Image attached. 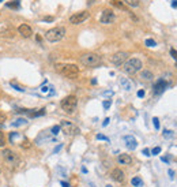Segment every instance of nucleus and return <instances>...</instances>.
I'll return each instance as SVG.
<instances>
[{
  "mask_svg": "<svg viewBox=\"0 0 177 187\" xmlns=\"http://www.w3.org/2000/svg\"><path fill=\"white\" fill-rule=\"evenodd\" d=\"M60 126H53L52 127V134H53V135H57V134H59L60 133Z\"/></svg>",
  "mask_w": 177,
  "mask_h": 187,
  "instance_id": "bb28decb",
  "label": "nucleus"
},
{
  "mask_svg": "<svg viewBox=\"0 0 177 187\" xmlns=\"http://www.w3.org/2000/svg\"><path fill=\"white\" fill-rule=\"evenodd\" d=\"M124 2L131 7H138L139 4H140V0H124Z\"/></svg>",
  "mask_w": 177,
  "mask_h": 187,
  "instance_id": "412c9836",
  "label": "nucleus"
},
{
  "mask_svg": "<svg viewBox=\"0 0 177 187\" xmlns=\"http://www.w3.org/2000/svg\"><path fill=\"white\" fill-rule=\"evenodd\" d=\"M142 70V62L139 60L138 57H132V59H128L124 64H123V71L125 74H136L138 71Z\"/></svg>",
  "mask_w": 177,
  "mask_h": 187,
  "instance_id": "7ed1b4c3",
  "label": "nucleus"
},
{
  "mask_svg": "<svg viewBox=\"0 0 177 187\" xmlns=\"http://www.w3.org/2000/svg\"><path fill=\"white\" fill-rule=\"evenodd\" d=\"M153 124H154V129L155 130H159V120H158V117H153Z\"/></svg>",
  "mask_w": 177,
  "mask_h": 187,
  "instance_id": "a878e982",
  "label": "nucleus"
},
{
  "mask_svg": "<svg viewBox=\"0 0 177 187\" xmlns=\"http://www.w3.org/2000/svg\"><path fill=\"white\" fill-rule=\"evenodd\" d=\"M166 86H168V82H166L165 79H159V81L154 85V94H157V96L161 94V93L166 89Z\"/></svg>",
  "mask_w": 177,
  "mask_h": 187,
  "instance_id": "f8f14e48",
  "label": "nucleus"
},
{
  "mask_svg": "<svg viewBox=\"0 0 177 187\" xmlns=\"http://www.w3.org/2000/svg\"><path fill=\"white\" fill-rule=\"evenodd\" d=\"M61 109L64 111V112H67V113H72L75 108H76V105H78V100H76V97L75 96H67V97H64L63 100H61Z\"/></svg>",
  "mask_w": 177,
  "mask_h": 187,
  "instance_id": "20e7f679",
  "label": "nucleus"
},
{
  "mask_svg": "<svg viewBox=\"0 0 177 187\" xmlns=\"http://www.w3.org/2000/svg\"><path fill=\"white\" fill-rule=\"evenodd\" d=\"M0 2H2V0H0Z\"/></svg>",
  "mask_w": 177,
  "mask_h": 187,
  "instance_id": "c03bdc74",
  "label": "nucleus"
},
{
  "mask_svg": "<svg viewBox=\"0 0 177 187\" xmlns=\"http://www.w3.org/2000/svg\"><path fill=\"white\" fill-rule=\"evenodd\" d=\"M161 160H162L163 162H169V158H168V157H161Z\"/></svg>",
  "mask_w": 177,
  "mask_h": 187,
  "instance_id": "a19ab883",
  "label": "nucleus"
},
{
  "mask_svg": "<svg viewBox=\"0 0 177 187\" xmlns=\"http://www.w3.org/2000/svg\"><path fill=\"white\" fill-rule=\"evenodd\" d=\"M159 153H161V148H159V146H155V148L151 150V154H153V156H157V154H159Z\"/></svg>",
  "mask_w": 177,
  "mask_h": 187,
  "instance_id": "cd10ccee",
  "label": "nucleus"
},
{
  "mask_svg": "<svg viewBox=\"0 0 177 187\" xmlns=\"http://www.w3.org/2000/svg\"><path fill=\"white\" fill-rule=\"evenodd\" d=\"M18 32H19L20 36L25 37V39H29V37L33 34V30H32V27H30L29 25H20L18 27Z\"/></svg>",
  "mask_w": 177,
  "mask_h": 187,
  "instance_id": "ddd939ff",
  "label": "nucleus"
},
{
  "mask_svg": "<svg viewBox=\"0 0 177 187\" xmlns=\"http://www.w3.org/2000/svg\"><path fill=\"white\" fill-rule=\"evenodd\" d=\"M11 86H12V88H15V89H16V90H18V92H25V89L19 88L18 85H15V82H11Z\"/></svg>",
  "mask_w": 177,
  "mask_h": 187,
  "instance_id": "2f4dec72",
  "label": "nucleus"
},
{
  "mask_svg": "<svg viewBox=\"0 0 177 187\" xmlns=\"http://www.w3.org/2000/svg\"><path fill=\"white\" fill-rule=\"evenodd\" d=\"M119 82H120V86H121V88L124 89V90H127V92H131V90H132V88H134L132 82L129 81L128 78H125V77H120Z\"/></svg>",
  "mask_w": 177,
  "mask_h": 187,
  "instance_id": "4468645a",
  "label": "nucleus"
},
{
  "mask_svg": "<svg viewBox=\"0 0 177 187\" xmlns=\"http://www.w3.org/2000/svg\"><path fill=\"white\" fill-rule=\"evenodd\" d=\"M114 18H116V16H114V12L112 11V10L106 8V10H104V11H102L100 21H101V23H104V25H109V23L113 22Z\"/></svg>",
  "mask_w": 177,
  "mask_h": 187,
  "instance_id": "9d476101",
  "label": "nucleus"
},
{
  "mask_svg": "<svg viewBox=\"0 0 177 187\" xmlns=\"http://www.w3.org/2000/svg\"><path fill=\"white\" fill-rule=\"evenodd\" d=\"M88 16H90V14H88L87 11L75 12V14H72V15L70 16V22L72 23V25H80V23H83Z\"/></svg>",
  "mask_w": 177,
  "mask_h": 187,
  "instance_id": "1a4fd4ad",
  "label": "nucleus"
},
{
  "mask_svg": "<svg viewBox=\"0 0 177 187\" xmlns=\"http://www.w3.org/2000/svg\"><path fill=\"white\" fill-rule=\"evenodd\" d=\"M110 178L113 179L114 182H119V183H121V182H124V179H125V175H124V172H123L121 169H119V168H114L113 171L110 172Z\"/></svg>",
  "mask_w": 177,
  "mask_h": 187,
  "instance_id": "9b49d317",
  "label": "nucleus"
},
{
  "mask_svg": "<svg viewBox=\"0 0 177 187\" xmlns=\"http://www.w3.org/2000/svg\"><path fill=\"white\" fill-rule=\"evenodd\" d=\"M145 44H146V47H151V48L157 45V43H155V41L153 40V39H147V40L145 41Z\"/></svg>",
  "mask_w": 177,
  "mask_h": 187,
  "instance_id": "4be33fe9",
  "label": "nucleus"
},
{
  "mask_svg": "<svg viewBox=\"0 0 177 187\" xmlns=\"http://www.w3.org/2000/svg\"><path fill=\"white\" fill-rule=\"evenodd\" d=\"M22 148H23V149H29V148H30V142L27 141V139H26V141H23V144H22Z\"/></svg>",
  "mask_w": 177,
  "mask_h": 187,
  "instance_id": "f704fd0d",
  "label": "nucleus"
},
{
  "mask_svg": "<svg viewBox=\"0 0 177 187\" xmlns=\"http://www.w3.org/2000/svg\"><path fill=\"white\" fill-rule=\"evenodd\" d=\"M142 153L145 154V156H150V150H149L147 148H145V149H143V150H142Z\"/></svg>",
  "mask_w": 177,
  "mask_h": 187,
  "instance_id": "c9c22d12",
  "label": "nucleus"
},
{
  "mask_svg": "<svg viewBox=\"0 0 177 187\" xmlns=\"http://www.w3.org/2000/svg\"><path fill=\"white\" fill-rule=\"evenodd\" d=\"M60 74H63L64 77L67 78H76L78 74H79V67L76 64H64L63 68H61Z\"/></svg>",
  "mask_w": 177,
  "mask_h": 187,
  "instance_id": "39448f33",
  "label": "nucleus"
},
{
  "mask_svg": "<svg viewBox=\"0 0 177 187\" xmlns=\"http://www.w3.org/2000/svg\"><path fill=\"white\" fill-rule=\"evenodd\" d=\"M172 7H175V8H177V0H173V2H172Z\"/></svg>",
  "mask_w": 177,
  "mask_h": 187,
  "instance_id": "ea45409f",
  "label": "nucleus"
},
{
  "mask_svg": "<svg viewBox=\"0 0 177 187\" xmlns=\"http://www.w3.org/2000/svg\"><path fill=\"white\" fill-rule=\"evenodd\" d=\"M60 129L63 130V133L67 134V135H75V134L79 133V129H78V127L75 126L74 123L68 122V120H61Z\"/></svg>",
  "mask_w": 177,
  "mask_h": 187,
  "instance_id": "0eeeda50",
  "label": "nucleus"
},
{
  "mask_svg": "<svg viewBox=\"0 0 177 187\" xmlns=\"http://www.w3.org/2000/svg\"><path fill=\"white\" fill-rule=\"evenodd\" d=\"M6 145V137H4V133L0 131V148H4Z\"/></svg>",
  "mask_w": 177,
  "mask_h": 187,
  "instance_id": "5701e85b",
  "label": "nucleus"
},
{
  "mask_svg": "<svg viewBox=\"0 0 177 187\" xmlns=\"http://www.w3.org/2000/svg\"><path fill=\"white\" fill-rule=\"evenodd\" d=\"M6 119H7V117H6V115H4V113H0V127H2L3 124H4Z\"/></svg>",
  "mask_w": 177,
  "mask_h": 187,
  "instance_id": "7c9ffc66",
  "label": "nucleus"
},
{
  "mask_svg": "<svg viewBox=\"0 0 177 187\" xmlns=\"http://www.w3.org/2000/svg\"><path fill=\"white\" fill-rule=\"evenodd\" d=\"M79 62L84 67H98L102 64V59L97 53H84L79 57Z\"/></svg>",
  "mask_w": 177,
  "mask_h": 187,
  "instance_id": "f257e3e1",
  "label": "nucleus"
},
{
  "mask_svg": "<svg viewBox=\"0 0 177 187\" xmlns=\"http://www.w3.org/2000/svg\"><path fill=\"white\" fill-rule=\"evenodd\" d=\"M138 97H140V98H142V97H145V90H139L138 92Z\"/></svg>",
  "mask_w": 177,
  "mask_h": 187,
  "instance_id": "4c0bfd02",
  "label": "nucleus"
},
{
  "mask_svg": "<svg viewBox=\"0 0 177 187\" xmlns=\"http://www.w3.org/2000/svg\"><path fill=\"white\" fill-rule=\"evenodd\" d=\"M97 139H100V141H106V142H109V138L108 137H105V135H102V134H97Z\"/></svg>",
  "mask_w": 177,
  "mask_h": 187,
  "instance_id": "c85d7f7f",
  "label": "nucleus"
},
{
  "mask_svg": "<svg viewBox=\"0 0 177 187\" xmlns=\"http://www.w3.org/2000/svg\"><path fill=\"white\" fill-rule=\"evenodd\" d=\"M131 183H132V186H134V187H140V186L143 185L142 179L139 178V176H135V178H132V179H131Z\"/></svg>",
  "mask_w": 177,
  "mask_h": 187,
  "instance_id": "6ab92c4d",
  "label": "nucleus"
},
{
  "mask_svg": "<svg viewBox=\"0 0 177 187\" xmlns=\"http://www.w3.org/2000/svg\"><path fill=\"white\" fill-rule=\"evenodd\" d=\"M127 60H128V53H127V52H123V51L121 52H116V53L112 55V57H110V62L114 66H117V67L123 66Z\"/></svg>",
  "mask_w": 177,
  "mask_h": 187,
  "instance_id": "6e6552de",
  "label": "nucleus"
},
{
  "mask_svg": "<svg viewBox=\"0 0 177 187\" xmlns=\"http://www.w3.org/2000/svg\"><path fill=\"white\" fill-rule=\"evenodd\" d=\"M170 55H172V57L176 60V66H177V51L176 49H170Z\"/></svg>",
  "mask_w": 177,
  "mask_h": 187,
  "instance_id": "c756f323",
  "label": "nucleus"
},
{
  "mask_svg": "<svg viewBox=\"0 0 177 187\" xmlns=\"http://www.w3.org/2000/svg\"><path fill=\"white\" fill-rule=\"evenodd\" d=\"M44 21H49V22H50V21H53V18H52V16H46V18H44Z\"/></svg>",
  "mask_w": 177,
  "mask_h": 187,
  "instance_id": "37998d69",
  "label": "nucleus"
},
{
  "mask_svg": "<svg viewBox=\"0 0 177 187\" xmlns=\"http://www.w3.org/2000/svg\"><path fill=\"white\" fill-rule=\"evenodd\" d=\"M27 122H26V119H23V117H19V119H16L15 122H14L11 126L12 127H18V126H23V124H26Z\"/></svg>",
  "mask_w": 177,
  "mask_h": 187,
  "instance_id": "aec40b11",
  "label": "nucleus"
},
{
  "mask_svg": "<svg viewBox=\"0 0 177 187\" xmlns=\"http://www.w3.org/2000/svg\"><path fill=\"white\" fill-rule=\"evenodd\" d=\"M64 36H66V29L63 26H56L49 29L45 34V39L49 41V43H57V41L63 40Z\"/></svg>",
  "mask_w": 177,
  "mask_h": 187,
  "instance_id": "f03ea898",
  "label": "nucleus"
},
{
  "mask_svg": "<svg viewBox=\"0 0 177 187\" xmlns=\"http://www.w3.org/2000/svg\"><path fill=\"white\" fill-rule=\"evenodd\" d=\"M110 4L114 6V7H117V8H120V10H125V11H128L127 7L124 6V3L120 2V0H110ZM128 12H129V11H128Z\"/></svg>",
  "mask_w": 177,
  "mask_h": 187,
  "instance_id": "a211bd4d",
  "label": "nucleus"
},
{
  "mask_svg": "<svg viewBox=\"0 0 177 187\" xmlns=\"http://www.w3.org/2000/svg\"><path fill=\"white\" fill-rule=\"evenodd\" d=\"M109 122H110V119H109V117H106V119L104 120V123H102V126H104V127H106L108 124H109Z\"/></svg>",
  "mask_w": 177,
  "mask_h": 187,
  "instance_id": "e433bc0d",
  "label": "nucleus"
},
{
  "mask_svg": "<svg viewBox=\"0 0 177 187\" xmlns=\"http://www.w3.org/2000/svg\"><path fill=\"white\" fill-rule=\"evenodd\" d=\"M140 78L145 79V81H151V79H153V72L150 70H143L140 72Z\"/></svg>",
  "mask_w": 177,
  "mask_h": 187,
  "instance_id": "f3484780",
  "label": "nucleus"
},
{
  "mask_svg": "<svg viewBox=\"0 0 177 187\" xmlns=\"http://www.w3.org/2000/svg\"><path fill=\"white\" fill-rule=\"evenodd\" d=\"M2 156H3V158H4V161L8 165H11V167H15V165L19 162L18 156L14 153L11 149H4V150H3V153H2Z\"/></svg>",
  "mask_w": 177,
  "mask_h": 187,
  "instance_id": "423d86ee",
  "label": "nucleus"
},
{
  "mask_svg": "<svg viewBox=\"0 0 177 187\" xmlns=\"http://www.w3.org/2000/svg\"><path fill=\"white\" fill-rule=\"evenodd\" d=\"M61 186H63V187H70V185H68L67 182H61Z\"/></svg>",
  "mask_w": 177,
  "mask_h": 187,
  "instance_id": "79ce46f5",
  "label": "nucleus"
},
{
  "mask_svg": "<svg viewBox=\"0 0 177 187\" xmlns=\"http://www.w3.org/2000/svg\"><path fill=\"white\" fill-rule=\"evenodd\" d=\"M169 175H170V178L173 179V176H175V171H172V169H169Z\"/></svg>",
  "mask_w": 177,
  "mask_h": 187,
  "instance_id": "58836bf2",
  "label": "nucleus"
},
{
  "mask_svg": "<svg viewBox=\"0 0 177 187\" xmlns=\"http://www.w3.org/2000/svg\"><path fill=\"white\" fill-rule=\"evenodd\" d=\"M7 7H11V8H18V7H19V0H14V3H8Z\"/></svg>",
  "mask_w": 177,
  "mask_h": 187,
  "instance_id": "b1692460",
  "label": "nucleus"
},
{
  "mask_svg": "<svg viewBox=\"0 0 177 187\" xmlns=\"http://www.w3.org/2000/svg\"><path fill=\"white\" fill-rule=\"evenodd\" d=\"M110 104H112L110 100H105V101H104V108H105V109H108L109 107H110Z\"/></svg>",
  "mask_w": 177,
  "mask_h": 187,
  "instance_id": "72a5a7b5",
  "label": "nucleus"
},
{
  "mask_svg": "<svg viewBox=\"0 0 177 187\" xmlns=\"http://www.w3.org/2000/svg\"><path fill=\"white\" fill-rule=\"evenodd\" d=\"M125 139V142H127V148H128V150H135L136 149V146H138V142H136V139L134 137H131V135H127L124 138Z\"/></svg>",
  "mask_w": 177,
  "mask_h": 187,
  "instance_id": "dca6fc26",
  "label": "nucleus"
},
{
  "mask_svg": "<svg viewBox=\"0 0 177 187\" xmlns=\"http://www.w3.org/2000/svg\"><path fill=\"white\" fill-rule=\"evenodd\" d=\"M165 138H172L173 137V131H170V130H163V134H162Z\"/></svg>",
  "mask_w": 177,
  "mask_h": 187,
  "instance_id": "393cba45",
  "label": "nucleus"
},
{
  "mask_svg": "<svg viewBox=\"0 0 177 187\" xmlns=\"http://www.w3.org/2000/svg\"><path fill=\"white\" fill-rule=\"evenodd\" d=\"M61 148H63V144H60V145H57V146H56V148H54V149H53V154H56V153H57V152H60V150H61Z\"/></svg>",
  "mask_w": 177,
  "mask_h": 187,
  "instance_id": "473e14b6",
  "label": "nucleus"
},
{
  "mask_svg": "<svg viewBox=\"0 0 177 187\" xmlns=\"http://www.w3.org/2000/svg\"><path fill=\"white\" fill-rule=\"evenodd\" d=\"M117 161H119V164H121V165H129L132 162V157L129 154L121 153V154H119Z\"/></svg>",
  "mask_w": 177,
  "mask_h": 187,
  "instance_id": "2eb2a0df",
  "label": "nucleus"
}]
</instances>
